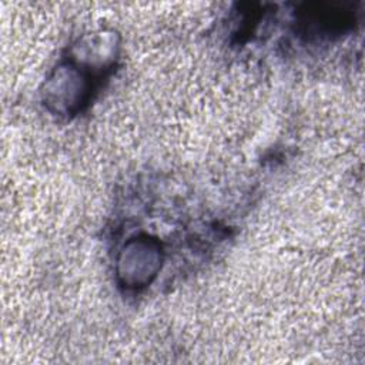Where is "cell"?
Returning <instances> with one entry per match:
<instances>
[{
  "label": "cell",
  "mask_w": 365,
  "mask_h": 365,
  "mask_svg": "<svg viewBox=\"0 0 365 365\" xmlns=\"http://www.w3.org/2000/svg\"><path fill=\"white\" fill-rule=\"evenodd\" d=\"M118 57V38L113 31L84 34L71 48L70 60L90 71L98 80L111 71Z\"/></svg>",
  "instance_id": "3957f363"
},
{
  "label": "cell",
  "mask_w": 365,
  "mask_h": 365,
  "mask_svg": "<svg viewBox=\"0 0 365 365\" xmlns=\"http://www.w3.org/2000/svg\"><path fill=\"white\" fill-rule=\"evenodd\" d=\"M96 80V76L68 58L47 77L41 91L43 101L57 115L78 114L88 106Z\"/></svg>",
  "instance_id": "6da1fadb"
},
{
  "label": "cell",
  "mask_w": 365,
  "mask_h": 365,
  "mask_svg": "<svg viewBox=\"0 0 365 365\" xmlns=\"http://www.w3.org/2000/svg\"><path fill=\"white\" fill-rule=\"evenodd\" d=\"M163 264L161 244L148 235L130 238L117 257V277L131 289L147 287L158 274Z\"/></svg>",
  "instance_id": "7a4b0ae2"
}]
</instances>
